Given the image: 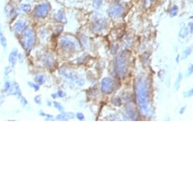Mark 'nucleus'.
<instances>
[{"mask_svg":"<svg viewBox=\"0 0 193 193\" xmlns=\"http://www.w3.org/2000/svg\"><path fill=\"white\" fill-rule=\"evenodd\" d=\"M33 41V32L30 30H27L26 33L24 35V42L26 44V46H30L31 45L32 42Z\"/></svg>","mask_w":193,"mask_h":193,"instance_id":"nucleus-3","label":"nucleus"},{"mask_svg":"<svg viewBox=\"0 0 193 193\" xmlns=\"http://www.w3.org/2000/svg\"><path fill=\"white\" fill-rule=\"evenodd\" d=\"M109 15H111V17H118L119 15L121 14V13L123 12V8L122 6L119 5H114L110 8L109 9Z\"/></svg>","mask_w":193,"mask_h":193,"instance_id":"nucleus-2","label":"nucleus"},{"mask_svg":"<svg viewBox=\"0 0 193 193\" xmlns=\"http://www.w3.org/2000/svg\"><path fill=\"white\" fill-rule=\"evenodd\" d=\"M48 11H49V5L47 3H42L35 9L34 14L37 17H43L48 14Z\"/></svg>","mask_w":193,"mask_h":193,"instance_id":"nucleus-1","label":"nucleus"},{"mask_svg":"<svg viewBox=\"0 0 193 193\" xmlns=\"http://www.w3.org/2000/svg\"><path fill=\"white\" fill-rule=\"evenodd\" d=\"M102 2V0H93V5L95 8H98Z\"/></svg>","mask_w":193,"mask_h":193,"instance_id":"nucleus-5","label":"nucleus"},{"mask_svg":"<svg viewBox=\"0 0 193 193\" xmlns=\"http://www.w3.org/2000/svg\"><path fill=\"white\" fill-rule=\"evenodd\" d=\"M25 26H26V23H25L24 22L19 21L15 24V30H17V32H20L24 29Z\"/></svg>","mask_w":193,"mask_h":193,"instance_id":"nucleus-4","label":"nucleus"},{"mask_svg":"<svg viewBox=\"0 0 193 193\" xmlns=\"http://www.w3.org/2000/svg\"><path fill=\"white\" fill-rule=\"evenodd\" d=\"M21 8L23 11H25V12H27V11H30V7L29 5H23L21 6Z\"/></svg>","mask_w":193,"mask_h":193,"instance_id":"nucleus-6","label":"nucleus"}]
</instances>
